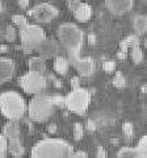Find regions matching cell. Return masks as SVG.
I'll return each mask as SVG.
<instances>
[{"instance_id": "obj_1", "label": "cell", "mask_w": 147, "mask_h": 158, "mask_svg": "<svg viewBox=\"0 0 147 158\" xmlns=\"http://www.w3.org/2000/svg\"><path fill=\"white\" fill-rule=\"evenodd\" d=\"M57 37L61 46L67 52L70 63L75 65V62L80 58V50L84 44V32L76 24L65 23L58 28Z\"/></svg>"}, {"instance_id": "obj_2", "label": "cell", "mask_w": 147, "mask_h": 158, "mask_svg": "<svg viewBox=\"0 0 147 158\" xmlns=\"http://www.w3.org/2000/svg\"><path fill=\"white\" fill-rule=\"evenodd\" d=\"M70 142L62 138H43L33 146L30 157L33 158H68L74 154Z\"/></svg>"}, {"instance_id": "obj_3", "label": "cell", "mask_w": 147, "mask_h": 158, "mask_svg": "<svg viewBox=\"0 0 147 158\" xmlns=\"http://www.w3.org/2000/svg\"><path fill=\"white\" fill-rule=\"evenodd\" d=\"M0 111L8 120H21L28 111V106L20 94L16 91H6L0 94Z\"/></svg>"}, {"instance_id": "obj_4", "label": "cell", "mask_w": 147, "mask_h": 158, "mask_svg": "<svg viewBox=\"0 0 147 158\" xmlns=\"http://www.w3.org/2000/svg\"><path fill=\"white\" fill-rule=\"evenodd\" d=\"M54 106L51 96H47L45 94H38L32 98V100L28 104V115L30 120L34 123H45L53 116Z\"/></svg>"}, {"instance_id": "obj_5", "label": "cell", "mask_w": 147, "mask_h": 158, "mask_svg": "<svg viewBox=\"0 0 147 158\" xmlns=\"http://www.w3.org/2000/svg\"><path fill=\"white\" fill-rule=\"evenodd\" d=\"M91 104V92L87 88L77 87L65 98V107L75 115H84Z\"/></svg>"}, {"instance_id": "obj_6", "label": "cell", "mask_w": 147, "mask_h": 158, "mask_svg": "<svg viewBox=\"0 0 147 158\" xmlns=\"http://www.w3.org/2000/svg\"><path fill=\"white\" fill-rule=\"evenodd\" d=\"M18 85L24 92L30 94V95H38V94H43V91L46 90L47 78L45 77V74L28 71L18 79Z\"/></svg>"}, {"instance_id": "obj_7", "label": "cell", "mask_w": 147, "mask_h": 158, "mask_svg": "<svg viewBox=\"0 0 147 158\" xmlns=\"http://www.w3.org/2000/svg\"><path fill=\"white\" fill-rule=\"evenodd\" d=\"M18 38L22 45H28L37 50L40 44L46 38V33L42 29V27L37 24H26L21 28H18Z\"/></svg>"}, {"instance_id": "obj_8", "label": "cell", "mask_w": 147, "mask_h": 158, "mask_svg": "<svg viewBox=\"0 0 147 158\" xmlns=\"http://www.w3.org/2000/svg\"><path fill=\"white\" fill-rule=\"evenodd\" d=\"M58 15H59L58 8L50 3H40L28 11V16L38 24L51 23L54 19L58 17Z\"/></svg>"}, {"instance_id": "obj_9", "label": "cell", "mask_w": 147, "mask_h": 158, "mask_svg": "<svg viewBox=\"0 0 147 158\" xmlns=\"http://www.w3.org/2000/svg\"><path fill=\"white\" fill-rule=\"evenodd\" d=\"M61 49H62V46H61V44L58 40L46 37L40 44V46L37 48L36 52L46 59H54L58 56H61Z\"/></svg>"}, {"instance_id": "obj_10", "label": "cell", "mask_w": 147, "mask_h": 158, "mask_svg": "<svg viewBox=\"0 0 147 158\" xmlns=\"http://www.w3.org/2000/svg\"><path fill=\"white\" fill-rule=\"evenodd\" d=\"M105 6L110 13L122 16L133 9L134 0H105Z\"/></svg>"}, {"instance_id": "obj_11", "label": "cell", "mask_w": 147, "mask_h": 158, "mask_svg": "<svg viewBox=\"0 0 147 158\" xmlns=\"http://www.w3.org/2000/svg\"><path fill=\"white\" fill-rule=\"evenodd\" d=\"M74 67L76 69V71L79 73V75L83 78L92 77L96 71V62L93 58L91 57H80L75 62Z\"/></svg>"}, {"instance_id": "obj_12", "label": "cell", "mask_w": 147, "mask_h": 158, "mask_svg": "<svg viewBox=\"0 0 147 158\" xmlns=\"http://www.w3.org/2000/svg\"><path fill=\"white\" fill-rule=\"evenodd\" d=\"M16 65L11 58L0 57V85L9 82L13 78Z\"/></svg>"}, {"instance_id": "obj_13", "label": "cell", "mask_w": 147, "mask_h": 158, "mask_svg": "<svg viewBox=\"0 0 147 158\" xmlns=\"http://www.w3.org/2000/svg\"><path fill=\"white\" fill-rule=\"evenodd\" d=\"M28 69L29 71H36V73H41L45 74L46 69H47V63H46V58H43L42 56H33L29 58L28 61Z\"/></svg>"}, {"instance_id": "obj_14", "label": "cell", "mask_w": 147, "mask_h": 158, "mask_svg": "<svg viewBox=\"0 0 147 158\" xmlns=\"http://www.w3.org/2000/svg\"><path fill=\"white\" fill-rule=\"evenodd\" d=\"M131 27L137 36H145L147 33V16L145 15H135L131 19Z\"/></svg>"}, {"instance_id": "obj_15", "label": "cell", "mask_w": 147, "mask_h": 158, "mask_svg": "<svg viewBox=\"0 0 147 158\" xmlns=\"http://www.w3.org/2000/svg\"><path fill=\"white\" fill-rule=\"evenodd\" d=\"M74 16H75L76 21L79 23H87L88 20H91L92 17V8L89 4H87L85 2H81L80 6L77 7V9L74 12Z\"/></svg>"}, {"instance_id": "obj_16", "label": "cell", "mask_w": 147, "mask_h": 158, "mask_svg": "<svg viewBox=\"0 0 147 158\" xmlns=\"http://www.w3.org/2000/svg\"><path fill=\"white\" fill-rule=\"evenodd\" d=\"M3 135L7 137V140H14V138H21V131L17 121L9 120L3 128Z\"/></svg>"}, {"instance_id": "obj_17", "label": "cell", "mask_w": 147, "mask_h": 158, "mask_svg": "<svg viewBox=\"0 0 147 158\" xmlns=\"http://www.w3.org/2000/svg\"><path fill=\"white\" fill-rule=\"evenodd\" d=\"M8 153L14 158H20L24 156L25 149L22 146L21 138H14V140H8Z\"/></svg>"}, {"instance_id": "obj_18", "label": "cell", "mask_w": 147, "mask_h": 158, "mask_svg": "<svg viewBox=\"0 0 147 158\" xmlns=\"http://www.w3.org/2000/svg\"><path fill=\"white\" fill-rule=\"evenodd\" d=\"M54 71L59 75L65 77L66 74L68 73V67H70V61L67 58L62 57V56H58L57 58H54Z\"/></svg>"}, {"instance_id": "obj_19", "label": "cell", "mask_w": 147, "mask_h": 158, "mask_svg": "<svg viewBox=\"0 0 147 158\" xmlns=\"http://www.w3.org/2000/svg\"><path fill=\"white\" fill-rule=\"evenodd\" d=\"M141 41H139V36H137V34H130V36H127L124 41L121 42V45H120V50L121 52H125L127 53V49L129 48H133V46H137V45H139Z\"/></svg>"}, {"instance_id": "obj_20", "label": "cell", "mask_w": 147, "mask_h": 158, "mask_svg": "<svg viewBox=\"0 0 147 158\" xmlns=\"http://www.w3.org/2000/svg\"><path fill=\"white\" fill-rule=\"evenodd\" d=\"M135 149H137V157L138 158H147V135L143 136L138 141Z\"/></svg>"}, {"instance_id": "obj_21", "label": "cell", "mask_w": 147, "mask_h": 158, "mask_svg": "<svg viewBox=\"0 0 147 158\" xmlns=\"http://www.w3.org/2000/svg\"><path fill=\"white\" fill-rule=\"evenodd\" d=\"M117 157L118 158H138L137 157V149L131 146H124L117 152Z\"/></svg>"}, {"instance_id": "obj_22", "label": "cell", "mask_w": 147, "mask_h": 158, "mask_svg": "<svg viewBox=\"0 0 147 158\" xmlns=\"http://www.w3.org/2000/svg\"><path fill=\"white\" fill-rule=\"evenodd\" d=\"M130 57L131 59H133V62L134 63H141L142 61H143V50H142V48L139 45H137V46H133V48H130Z\"/></svg>"}, {"instance_id": "obj_23", "label": "cell", "mask_w": 147, "mask_h": 158, "mask_svg": "<svg viewBox=\"0 0 147 158\" xmlns=\"http://www.w3.org/2000/svg\"><path fill=\"white\" fill-rule=\"evenodd\" d=\"M4 37H6V40L8 42H14L18 38V32L16 31V28L14 27H7Z\"/></svg>"}, {"instance_id": "obj_24", "label": "cell", "mask_w": 147, "mask_h": 158, "mask_svg": "<svg viewBox=\"0 0 147 158\" xmlns=\"http://www.w3.org/2000/svg\"><path fill=\"white\" fill-rule=\"evenodd\" d=\"M83 136H84V127H83L80 123L74 124V140L80 141L83 138Z\"/></svg>"}, {"instance_id": "obj_25", "label": "cell", "mask_w": 147, "mask_h": 158, "mask_svg": "<svg viewBox=\"0 0 147 158\" xmlns=\"http://www.w3.org/2000/svg\"><path fill=\"white\" fill-rule=\"evenodd\" d=\"M8 154V140L4 135H0V158L7 157Z\"/></svg>"}, {"instance_id": "obj_26", "label": "cell", "mask_w": 147, "mask_h": 158, "mask_svg": "<svg viewBox=\"0 0 147 158\" xmlns=\"http://www.w3.org/2000/svg\"><path fill=\"white\" fill-rule=\"evenodd\" d=\"M12 23H13L16 27L21 28V27H24V25H26V24H28V19L24 16V15L16 13V15H13V16H12Z\"/></svg>"}, {"instance_id": "obj_27", "label": "cell", "mask_w": 147, "mask_h": 158, "mask_svg": "<svg viewBox=\"0 0 147 158\" xmlns=\"http://www.w3.org/2000/svg\"><path fill=\"white\" fill-rule=\"evenodd\" d=\"M113 86L117 88H124L126 86V78L121 73H117L113 79Z\"/></svg>"}, {"instance_id": "obj_28", "label": "cell", "mask_w": 147, "mask_h": 158, "mask_svg": "<svg viewBox=\"0 0 147 158\" xmlns=\"http://www.w3.org/2000/svg\"><path fill=\"white\" fill-rule=\"evenodd\" d=\"M122 132H124L125 137L131 138V137H133V135H134V127H133V124L129 123V121H126L125 124L122 125Z\"/></svg>"}, {"instance_id": "obj_29", "label": "cell", "mask_w": 147, "mask_h": 158, "mask_svg": "<svg viewBox=\"0 0 147 158\" xmlns=\"http://www.w3.org/2000/svg\"><path fill=\"white\" fill-rule=\"evenodd\" d=\"M102 69H104V71L106 73H112L116 70V62L114 61H105L102 63Z\"/></svg>"}, {"instance_id": "obj_30", "label": "cell", "mask_w": 147, "mask_h": 158, "mask_svg": "<svg viewBox=\"0 0 147 158\" xmlns=\"http://www.w3.org/2000/svg\"><path fill=\"white\" fill-rule=\"evenodd\" d=\"M80 3H81V0H67V7L74 13L77 9V7L80 6Z\"/></svg>"}, {"instance_id": "obj_31", "label": "cell", "mask_w": 147, "mask_h": 158, "mask_svg": "<svg viewBox=\"0 0 147 158\" xmlns=\"http://www.w3.org/2000/svg\"><path fill=\"white\" fill-rule=\"evenodd\" d=\"M51 99H53L54 106H58V107H65V98H63V96H59V95H54V96H51Z\"/></svg>"}, {"instance_id": "obj_32", "label": "cell", "mask_w": 147, "mask_h": 158, "mask_svg": "<svg viewBox=\"0 0 147 158\" xmlns=\"http://www.w3.org/2000/svg\"><path fill=\"white\" fill-rule=\"evenodd\" d=\"M96 157H99V158H106L108 157V153H106V150L102 146H99V148H97V150H96Z\"/></svg>"}, {"instance_id": "obj_33", "label": "cell", "mask_w": 147, "mask_h": 158, "mask_svg": "<svg viewBox=\"0 0 147 158\" xmlns=\"http://www.w3.org/2000/svg\"><path fill=\"white\" fill-rule=\"evenodd\" d=\"M71 88H77V87H80V78L79 77H74L71 78Z\"/></svg>"}, {"instance_id": "obj_34", "label": "cell", "mask_w": 147, "mask_h": 158, "mask_svg": "<svg viewBox=\"0 0 147 158\" xmlns=\"http://www.w3.org/2000/svg\"><path fill=\"white\" fill-rule=\"evenodd\" d=\"M74 158H87L88 157V153L84 150H77V152H74L72 154Z\"/></svg>"}, {"instance_id": "obj_35", "label": "cell", "mask_w": 147, "mask_h": 158, "mask_svg": "<svg viewBox=\"0 0 147 158\" xmlns=\"http://www.w3.org/2000/svg\"><path fill=\"white\" fill-rule=\"evenodd\" d=\"M18 7L22 9H26L29 7V0H18Z\"/></svg>"}, {"instance_id": "obj_36", "label": "cell", "mask_w": 147, "mask_h": 158, "mask_svg": "<svg viewBox=\"0 0 147 158\" xmlns=\"http://www.w3.org/2000/svg\"><path fill=\"white\" fill-rule=\"evenodd\" d=\"M87 128H88L89 131H95V129H96L95 121H93V120H88V123H87Z\"/></svg>"}, {"instance_id": "obj_37", "label": "cell", "mask_w": 147, "mask_h": 158, "mask_svg": "<svg viewBox=\"0 0 147 158\" xmlns=\"http://www.w3.org/2000/svg\"><path fill=\"white\" fill-rule=\"evenodd\" d=\"M117 58H120V59H125L126 58V53L125 52H118V54H117Z\"/></svg>"}, {"instance_id": "obj_38", "label": "cell", "mask_w": 147, "mask_h": 158, "mask_svg": "<svg viewBox=\"0 0 147 158\" xmlns=\"http://www.w3.org/2000/svg\"><path fill=\"white\" fill-rule=\"evenodd\" d=\"M88 38H89V44H95V42H96V38H95L93 34H89V36H88Z\"/></svg>"}, {"instance_id": "obj_39", "label": "cell", "mask_w": 147, "mask_h": 158, "mask_svg": "<svg viewBox=\"0 0 147 158\" xmlns=\"http://www.w3.org/2000/svg\"><path fill=\"white\" fill-rule=\"evenodd\" d=\"M49 131H50L51 133H55V131H57V127H55V125H51L50 128H49Z\"/></svg>"}, {"instance_id": "obj_40", "label": "cell", "mask_w": 147, "mask_h": 158, "mask_svg": "<svg viewBox=\"0 0 147 158\" xmlns=\"http://www.w3.org/2000/svg\"><path fill=\"white\" fill-rule=\"evenodd\" d=\"M146 34H147V33H146ZM143 44H145V48H146V50H147V36H146V38H145V42H143Z\"/></svg>"}, {"instance_id": "obj_41", "label": "cell", "mask_w": 147, "mask_h": 158, "mask_svg": "<svg viewBox=\"0 0 147 158\" xmlns=\"http://www.w3.org/2000/svg\"><path fill=\"white\" fill-rule=\"evenodd\" d=\"M0 12H3V2L0 0Z\"/></svg>"}, {"instance_id": "obj_42", "label": "cell", "mask_w": 147, "mask_h": 158, "mask_svg": "<svg viewBox=\"0 0 147 158\" xmlns=\"http://www.w3.org/2000/svg\"><path fill=\"white\" fill-rule=\"evenodd\" d=\"M81 2H88V0H81Z\"/></svg>"}, {"instance_id": "obj_43", "label": "cell", "mask_w": 147, "mask_h": 158, "mask_svg": "<svg viewBox=\"0 0 147 158\" xmlns=\"http://www.w3.org/2000/svg\"><path fill=\"white\" fill-rule=\"evenodd\" d=\"M66 2H67V0H66Z\"/></svg>"}]
</instances>
